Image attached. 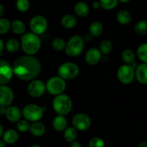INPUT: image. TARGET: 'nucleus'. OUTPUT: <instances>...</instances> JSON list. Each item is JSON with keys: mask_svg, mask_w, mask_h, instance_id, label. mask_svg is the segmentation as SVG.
I'll use <instances>...</instances> for the list:
<instances>
[{"mask_svg": "<svg viewBox=\"0 0 147 147\" xmlns=\"http://www.w3.org/2000/svg\"><path fill=\"white\" fill-rule=\"evenodd\" d=\"M103 30L102 24L99 21H94L90 26V32L93 36L97 37L101 35Z\"/></svg>", "mask_w": 147, "mask_h": 147, "instance_id": "obj_27", "label": "nucleus"}, {"mask_svg": "<svg viewBox=\"0 0 147 147\" xmlns=\"http://www.w3.org/2000/svg\"><path fill=\"white\" fill-rule=\"evenodd\" d=\"M102 53L103 54H108L113 50V44L109 40H104L100 43V49Z\"/></svg>", "mask_w": 147, "mask_h": 147, "instance_id": "obj_30", "label": "nucleus"}, {"mask_svg": "<svg viewBox=\"0 0 147 147\" xmlns=\"http://www.w3.org/2000/svg\"><path fill=\"white\" fill-rule=\"evenodd\" d=\"M4 13H5V7L2 4L0 3V18L4 15Z\"/></svg>", "mask_w": 147, "mask_h": 147, "instance_id": "obj_42", "label": "nucleus"}, {"mask_svg": "<svg viewBox=\"0 0 147 147\" xmlns=\"http://www.w3.org/2000/svg\"><path fill=\"white\" fill-rule=\"evenodd\" d=\"M20 47L19 41L15 38H11L7 41L5 44V48L9 53H16L18 51Z\"/></svg>", "mask_w": 147, "mask_h": 147, "instance_id": "obj_28", "label": "nucleus"}, {"mask_svg": "<svg viewBox=\"0 0 147 147\" xmlns=\"http://www.w3.org/2000/svg\"><path fill=\"white\" fill-rule=\"evenodd\" d=\"M53 107L59 115H66L71 110V99L67 94H61L56 95L53 100Z\"/></svg>", "mask_w": 147, "mask_h": 147, "instance_id": "obj_3", "label": "nucleus"}, {"mask_svg": "<svg viewBox=\"0 0 147 147\" xmlns=\"http://www.w3.org/2000/svg\"><path fill=\"white\" fill-rule=\"evenodd\" d=\"M136 78L142 84H147V63H142L136 68Z\"/></svg>", "mask_w": 147, "mask_h": 147, "instance_id": "obj_16", "label": "nucleus"}, {"mask_svg": "<svg viewBox=\"0 0 147 147\" xmlns=\"http://www.w3.org/2000/svg\"><path fill=\"white\" fill-rule=\"evenodd\" d=\"M137 147H147V141H141V142L138 144V146Z\"/></svg>", "mask_w": 147, "mask_h": 147, "instance_id": "obj_41", "label": "nucleus"}, {"mask_svg": "<svg viewBox=\"0 0 147 147\" xmlns=\"http://www.w3.org/2000/svg\"><path fill=\"white\" fill-rule=\"evenodd\" d=\"M3 134H4L3 126H2V124L0 123V138H1V137H2V136H3Z\"/></svg>", "mask_w": 147, "mask_h": 147, "instance_id": "obj_44", "label": "nucleus"}, {"mask_svg": "<svg viewBox=\"0 0 147 147\" xmlns=\"http://www.w3.org/2000/svg\"><path fill=\"white\" fill-rule=\"evenodd\" d=\"M46 91L53 95H59L66 89V82L60 77H53L46 84Z\"/></svg>", "mask_w": 147, "mask_h": 147, "instance_id": "obj_8", "label": "nucleus"}, {"mask_svg": "<svg viewBox=\"0 0 147 147\" xmlns=\"http://www.w3.org/2000/svg\"><path fill=\"white\" fill-rule=\"evenodd\" d=\"M118 1L123 2V3H127V2H130V0H118Z\"/></svg>", "mask_w": 147, "mask_h": 147, "instance_id": "obj_45", "label": "nucleus"}, {"mask_svg": "<svg viewBox=\"0 0 147 147\" xmlns=\"http://www.w3.org/2000/svg\"><path fill=\"white\" fill-rule=\"evenodd\" d=\"M74 12L78 16L81 18H86L90 13V9L85 2H78L74 5Z\"/></svg>", "mask_w": 147, "mask_h": 147, "instance_id": "obj_20", "label": "nucleus"}, {"mask_svg": "<svg viewBox=\"0 0 147 147\" xmlns=\"http://www.w3.org/2000/svg\"><path fill=\"white\" fill-rule=\"evenodd\" d=\"M39 105L30 104L25 106L22 110V115L24 118L28 121L36 122L39 121L43 116V113L46 109Z\"/></svg>", "mask_w": 147, "mask_h": 147, "instance_id": "obj_5", "label": "nucleus"}, {"mask_svg": "<svg viewBox=\"0 0 147 147\" xmlns=\"http://www.w3.org/2000/svg\"><path fill=\"white\" fill-rule=\"evenodd\" d=\"M100 2L101 7L107 10H110L118 5V0H100Z\"/></svg>", "mask_w": 147, "mask_h": 147, "instance_id": "obj_31", "label": "nucleus"}, {"mask_svg": "<svg viewBox=\"0 0 147 147\" xmlns=\"http://www.w3.org/2000/svg\"><path fill=\"white\" fill-rule=\"evenodd\" d=\"M0 147H7V144L3 139H0Z\"/></svg>", "mask_w": 147, "mask_h": 147, "instance_id": "obj_43", "label": "nucleus"}, {"mask_svg": "<svg viewBox=\"0 0 147 147\" xmlns=\"http://www.w3.org/2000/svg\"><path fill=\"white\" fill-rule=\"evenodd\" d=\"M80 69L76 63L71 62H66L59 66L58 74L60 77L63 80H69L75 78L78 75Z\"/></svg>", "mask_w": 147, "mask_h": 147, "instance_id": "obj_6", "label": "nucleus"}, {"mask_svg": "<svg viewBox=\"0 0 147 147\" xmlns=\"http://www.w3.org/2000/svg\"><path fill=\"white\" fill-rule=\"evenodd\" d=\"M52 48L54 49L56 51H61L63 49H65L66 47V43L64 40L60 38H56L53 39V41L51 43Z\"/></svg>", "mask_w": 147, "mask_h": 147, "instance_id": "obj_32", "label": "nucleus"}, {"mask_svg": "<svg viewBox=\"0 0 147 147\" xmlns=\"http://www.w3.org/2000/svg\"><path fill=\"white\" fill-rule=\"evenodd\" d=\"M52 124H53V127L55 131H58V132L65 131V129L67 128V121L64 115H59L55 117Z\"/></svg>", "mask_w": 147, "mask_h": 147, "instance_id": "obj_19", "label": "nucleus"}, {"mask_svg": "<svg viewBox=\"0 0 147 147\" xmlns=\"http://www.w3.org/2000/svg\"><path fill=\"white\" fill-rule=\"evenodd\" d=\"M13 73L22 81H31L40 74L41 64L40 61L30 55L21 56L14 63Z\"/></svg>", "mask_w": 147, "mask_h": 147, "instance_id": "obj_1", "label": "nucleus"}, {"mask_svg": "<svg viewBox=\"0 0 147 147\" xmlns=\"http://www.w3.org/2000/svg\"><path fill=\"white\" fill-rule=\"evenodd\" d=\"M144 1H147V0H144Z\"/></svg>", "mask_w": 147, "mask_h": 147, "instance_id": "obj_47", "label": "nucleus"}, {"mask_svg": "<svg viewBox=\"0 0 147 147\" xmlns=\"http://www.w3.org/2000/svg\"><path fill=\"white\" fill-rule=\"evenodd\" d=\"M137 56L143 63H147V43H142L138 46Z\"/></svg>", "mask_w": 147, "mask_h": 147, "instance_id": "obj_29", "label": "nucleus"}, {"mask_svg": "<svg viewBox=\"0 0 147 147\" xmlns=\"http://www.w3.org/2000/svg\"><path fill=\"white\" fill-rule=\"evenodd\" d=\"M6 110H7V107H6L0 106V115H5V113H6Z\"/></svg>", "mask_w": 147, "mask_h": 147, "instance_id": "obj_39", "label": "nucleus"}, {"mask_svg": "<svg viewBox=\"0 0 147 147\" xmlns=\"http://www.w3.org/2000/svg\"><path fill=\"white\" fill-rule=\"evenodd\" d=\"M14 100V93L10 87L0 85V106L9 107Z\"/></svg>", "mask_w": 147, "mask_h": 147, "instance_id": "obj_13", "label": "nucleus"}, {"mask_svg": "<svg viewBox=\"0 0 147 147\" xmlns=\"http://www.w3.org/2000/svg\"><path fill=\"white\" fill-rule=\"evenodd\" d=\"M30 131L31 134L34 136L40 137L43 136L46 133V127L44 124L39 121L33 122L30 125Z\"/></svg>", "mask_w": 147, "mask_h": 147, "instance_id": "obj_17", "label": "nucleus"}, {"mask_svg": "<svg viewBox=\"0 0 147 147\" xmlns=\"http://www.w3.org/2000/svg\"><path fill=\"white\" fill-rule=\"evenodd\" d=\"M2 138L7 144H14L19 139V134L16 130L8 129L4 132Z\"/></svg>", "mask_w": 147, "mask_h": 147, "instance_id": "obj_18", "label": "nucleus"}, {"mask_svg": "<svg viewBox=\"0 0 147 147\" xmlns=\"http://www.w3.org/2000/svg\"><path fill=\"white\" fill-rule=\"evenodd\" d=\"M117 20L120 24L122 25H128L131 22L132 20V16L131 13L127 10H121L117 14Z\"/></svg>", "mask_w": 147, "mask_h": 147, "instance_id": "obj_23", "label": "nucleus"}, {"mask_svg": "<svg viewBox=\"0 0 147 147\" xmlns=\"http://www.w3.org/2000/svg\"><path fill=\"white\" fill-rule=\"evenodd\" d=\"M30 124L28 121L25 120H20L17 123V129L22 133H25L30 129Z\"/></svg>", "mask_w": 147, "mask_h": 147, "instance_id": "obj_36", "label": "nucleus"}, {"mask_svg": "<svg viewBox=\"0 0 147 147\" xmlns=\"http://www.w3.org/2000/svg\"><path fill=\"white\" fill-rule=\"evenodd\" d=\"M91 124V118L85 113H77L72 118V125L79 131H87L90 128Z\"/></svg>", "mask_w": 147, "mask_h": 147, "instance_id": "obj_11", "label": "nucleus"}, {"mask_svg": "<svg viewBox=\"0 0 147 147\" xmlns=\"http://www.w3.org/2000/svg\"><path fill=\"white\" fill-rule=\"evenodd\" d=\"M16 7L20 12H27L30 7L29 0H17Z\"/></svg>", "mask_w": 147, "mask_h": 147, "instance_id": "obj_34", "label": "nucleus"}, {"mask_svg": "<svg viewBox=\"0 0 147 147\" xmlns=\"http://www.w3.org/2000/svg\"><path fill=\"white\" fill-rule=\"evenodd\" d=\"M134 31L139 35H147V20H142L137 22L134 26Z\"/></svg>", "mask_w": 147, "mask_h": 147, "instance_id": "obj_26", "label": "nucleus"}, {"mask_svg": "<svg viewBox=\"0 0 147 147\" xmlns=\"http://www.w3.org/2000/svg\"><path fill=\"white\" fill-rule=\"evenodd\" d=\"M13 69L8 61L0 59V85H6L13 76Z\"/></svg>", "mask_w": 147, "mask_h": 147, "instance_id": "obj_9", "label": "nucleus"}, {"mask_svg": "<svg viewBox=\"0 0 147 147\" xmlns=\"http://www.w3.org/2000/svg\"><path fill=\"white\" fill-rule=\"evenodd\" d=\"M7 119L12 123H18L21 120L22 112L16 106H9L7 107L6 113H5Z\"/></svg>", "mask_w": 147, "mask_h": 147, "instance_id": "obj_15", "label": "nucleus"}, {"mask_svg": "<svg viewBox=\"0 0 147 147\" xmlns=\"http://www.w3.org/2000/svg\"><path fill=\"white\" fill-rule=\"evenodd\" d=\"M118 80L124 84H129L136 78V69L132 65L124 64L120 66L117 72Z\"/></svg>", "mask_w": 147, "mask_h": 147, "instance_id": "obj_7", "label": "nucleus"}, {"mask_svg": "<svg viewBox=\"0 0 147 147\" xmlns=\"http://www.w3.org/2000/svg\"><path fill=\"white\" fill-rule=\"evenodd\" d=\"M11 30L12 32L17 35H22L24 34L26 30L25 23L22 20H15L11 23Z\"/></svg>", "mask_w": 147, "mask_h": 147, "instance_id": "obj_22", "label": "nucleus"}, {"mask_svg": "<svg viewBox=\"0 0 147 147\" xmlns=\"http://www.w3.org/2000/svg\"><path fill=\"white\" fill-rule=\"evenodd\" d=\"M4 48H5V44H4V42L2 39H0V54L2 53L4 50Z\"/></svg>", "mask_w": 147, "mask_h": 147, "instance_id": "obj_40", "label": "nucleus"}, {"mask_svg": "<svg viewBox=\"0 0 147 147\" xmlns=\"http://www.w3.org/2000/svg\"><path fill=\"white\" fill-rule=\"evenodd\" d=\"M30 147H42V146H40V145H38V144H34V145L30 146Z\"/></svg>", "mask_w": 147, "mask_h": 147, "instance_id": "obj_46", "label": "nucleus"}, {"mask_svg": "<svg viewBox=\"0 0 147 147\" xmlns=\"http://www.w3.org/2000/svg\"><path fill=\"white\" fill-rule=\"evenodd\" d=\"M11 29V23L6 18H0V34H6Z\"/></svg>", "mask_w": 147, "mask_h": 147, "instance_id": "obj_33", "label": "nucleus"}, {"mask_svg": "<svg viewBox=\"0 0 147 147\" xmlns=\"http://www.w3.org/2000/svg\"><path fill=\"white\" fill-rule=\"evenodd\" d=\"M46 91V84L39 80H32L28 87V92L32 97H40Z\"/></svg>", "mask_w": 147, "mask_h": 147, "instance_id": "obj_12", "label": "nucleus"}, {"mask_svg": "<svg viewBox=\"0 0 147 147\" xmlns=\"http://www.w3.org/2000/svg\"><path fill=\"white\" fill-rule=\"evenodd\" d=\"M70 147H82L81 143L77 141H74L71 143Z\"/></svg>", "mask_w": 147, "mask_h": 147, "instance_id": "obj_37", "label": "nucleus"}, {"mask_svg": "<svg viewBox=\"0 0 147 147\" xmlns=\"http://www.w3.org/2000/svg\"><path fill=\"white\" fill-rule=\"evenodd\" d=\"M21 46L25 53L32 56L39 51L41 46V41L38 35L33 32H27L22 35Z\"/></svg>", "mask_w": 147, "mask_h": 147, "instance_id": "obj_2", "label": "nucleus"}, {"mask_svg": "<svg viewBox=\"0 0 147 147\" xmlns=\"http://www.w3.org/2000/svg\"><path fill=\"white\" fill-rule=\"evenodd\" d=\"M62 26L66 29H71L75 27L77 23V20L72 15H66L61 18V20Z\"/></svg>", "mask_w": 147, "mask_h": 147, "instance_id": "obj_21", "label": "nucleus"}, {"mask_svg": "<svg viewBox=\"0 0 147 147\" xmlns=\"http://www.w3.org/2000/svg\"><path fill=\"white\" fill-rule=\"evenodd\" d=\"M122 59L126 64H133L135 62L136 55L131 49H125L122 52Z\"/></svg>", "mask_w": 147, "mask_h": 147, "instance_id": "obj_25", "label": "nucleus"}, {"mask_svg": "<svg viewBox=\"0 0 147 147\" xmlns=\"http://www.w3.org/2000/svg\"><path fill=\"white\" fill-rule=\"evenodd\" d=\"M63 136L67 142L71 143L72 141H75L77 138V130L74 127H68L65 129Z\"/></svg>", "mask_w": 147, "mask_h": 147, "instance_id": "obj_24", "label": "nucleus"}, {"mask_svg": "<svg viewBox=\"0 0 147 147\" xmlns=\"http://www.w3.org/2000/svg\"><path fill=\"white\" fill-rule=\"evenodd\" d=\"M102 58V53L99 49L92 48L87 51L85 55V60L88 64L94 66L100 61Z\"/></svg>", "mask_w": 147, "mask_h": 147, "instance_id": "obj_14", "label": "nucleus"}, {"mask_svg": "<svg viewBox=\"0 0 147 147\" xmlns=\"http://www.w3.org/2000/svg\"><path fill=\"white\" fill-rule=\"evenodd\" d=\"M89 147H105V142L100 137H93L89 142Z\"/></svg>", "mask_w": 147, "mask_h": 147, "instance_id": "obj_35", "label": "nucleus"}, {"mask_svg": "<svg viewBox=\"0 0 147 147\" xmlns=\"http://www.w3.org/2000/svg\"><path fill=\"white\" fill-rule=\"evenodd\" d=\"M92 7L95 9H98L99 8L101 7L100 1H94L92 3Z\"/></svg>", "mask_w": 147, "mask_h": 147, "instance_id": "obj_38", "label": "nucleus"}, {"mask_svg": "<svg viewBox=\"0 0 147 147\" xmlns=\"http://www.w3.org/2000/svg\"><path fill=\"white\" fill-rule=\"evenodd\" d=\"M48 27L47 20L42 15H35L30 22V28L33 33L36 35L43 34Z\"/></svg>", "mask_w": 147, "mask_h": 147, "instance_id": "obj_10", "label": "nucleus"}, {"mask_svg": "<svg viewBox=\"0 0 147 147\" xmlns=\"http://www.w3.org/2000/svg\"><path fill=\"white\" fill-rule=\"evenodd\" d=\"M84 40L80 35H74L66 43L65 51L69 56L75 57L82 53L84 50Z\"/></svg>", "mask_w": 147, "mask_h": 147, "instance_id": "obj_4", "label": "nucleus"}]
</instances>
